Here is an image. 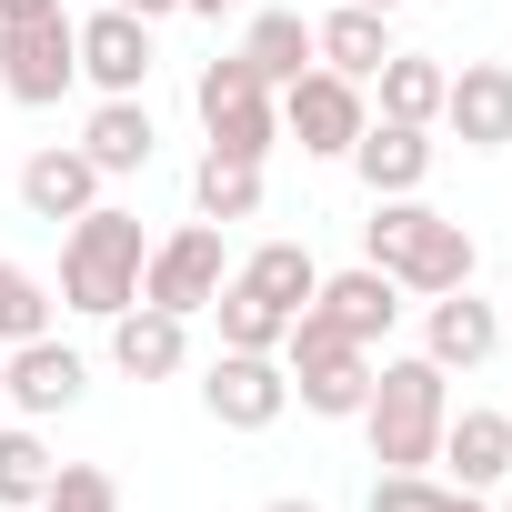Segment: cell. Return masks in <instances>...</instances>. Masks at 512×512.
I'll use <instances>...</instances> for the list:
<instances>
[{
	"mask_svg": "<svg viewBox=\"0 0 512 512\" xmlns=\"http://www.w3.org/2000/svg\"><path fill=\"white\" fill-rule=\"evenodd\" d=\"M211 322H221V352H282V332H292L262 292H241V282L211 292Z\"/></svg>",
	"mask_w": 512,
	"mask_h": 512,
	"instance_id": "obj_26",
	"label": "cell"
},
{
	"mask_svg": "<svg viewBox=\"0 0 512 512\" xmlns=\"http://www.w3.org/2000/svg\"><path fill=\"white\" fill-rule=\"evenodd\" d=\"M51 282L31 272V262H11V251H0V352H11V342H31V332H51Z\"/></svg>",
	"mask_w": 512,
	"mask_h": 512,
	"instance_id": "obj_27",
	"label": "cell"
},
{
	"mask_svg": "<svg viewBox=\"0 0 512 512\" xmlns=\"http://www.w3.org/2000/svg\"><path fill=\"white\" fill-rule=\"evenodd\" d=\"M191 211L201 221H251L262 211V161H231V151H201V171H191Z\"/></svg>",
	"mask_w": 512,
	"mask_h": 512,
	"instance_id": "obj_24",
	"label": "cell"
},
{
	"mask_svg": "<svg viewBox=\"0 0 512 512\" xmlns=\"http://www.w3.org/2000/svg\"><path fill=\"white\" fill-rule=\"evenodd\" d=\"M342 161L362 171V191H372V201H392V191H422V181H432V131H412V121H382V111H372V121H362V141H352Z\"/></svg>",
	"mask_w": 512,
	"mask_h": 512,
	"instance_id": "obj_16",
	"label": "cell"
},
{
	"mask_svg": "<svg viewBox=\"0 0 512 512\" xmlns=\"http://www.w3.org/2000/svg\"><path fill=\"white\" fill-rule=\"evenodd\" d=\"M51 442H41V422H11L0 432V512H31L41 492H51Z\"/></svg>",
	"mask_w": 512,
	"mask_h": 512,
	"instance_id": "obj_25",
	"label": "cell"
},
{
	"mask_svg": "<svg viewBox=\"0 0 512 512\" xmlns=\"http://www.w3.org/2000/svg\"><path fill=\"white\" fill-rule=\"evenodd\" d=\"M362 442H372V462L382 472H432V452H442V422H452V372L442 362H422V352H402V362H372V392H362Z\"/></svg>",
	"mask_w": 512,
	"mask_h": 512,
	"instance_id": "obj_2",
	"label": "cell"
},
{
	"mask_svg": "<svg viewBox=\"0 0 512 512\" xmlns=\"http://www.w3.org/2000/svg\"><path fill=\"white\" fill-rule=\"evenodd\" d=\"M372 91H382V121H412V131H432V121H442V91H452V71H442L432 51H392V61L372 71Z\"/></svg>",
	"mask_w": 512,
	"mask_h": 512,
	"instance_id": "obj_22",
	"label": "cell"
},
{
	"mask_svg": "<svg viewBox=\"0 0 512 512\" xmlns=\"http://www.w3.org/2000/svg\"><path fill=\"white\" fill-rule=\"evenodd\" d=\"M502 342H512V302H502Z\"/></svg>",
	"mask_w": 512,
	"mask_h": 512,
	"instance_id": "obj_35",
	"label": "cell"
},
{
	"mask_svg": "<svg viewBox=\"0 0 512 512\" xmlns=\"http://www.w3.org/2000/svg\"><path fill=\"white\" fill-rule=\"evenodd\" d=\"M121 11H131V21H171V11H181V0H121Z\"/></svg>",
	"mask_w": 512,
	"mask_h": 512,
	"instance_id": "obj_31",
	"label": "cell"
},
{
	"mask_svg": "<svg viewBox=\"0 0 512 512\" xmlns=\"http://www.w3.org/2000/svg\"><path fill=\"white\" fill-rule=\"evenodd\" d=\"M362 262L392 272L412 302H432V292H462V282H472L482 241H472L452 211H432L422 191H392V201H372V221H362Z\"/></svg>",
	"mask_w": 512,
	"mask_h": 512,
	"instance_id": "obj_1",
	"label": "cell"
},
{
	"mask_svg": "<svg viewBox=\"0 0 512 512\" xmlns=\"http://www.w3.org/2000/svg\"><path fill=\"white\" fill-rule=\"evenodd\" d=\"M492 352H502V302H472V282L422 302V362H442V372H482Z\"/></svg>",
	"mask_w": 512,
	"mask_h": 512,
	"instance_id": "obj_12",
	"label": "cell"
},
{
	"mask_svg": "<svg viewBox=\"0 0 512 512\" xmlns=\"http://www.w3.org/2000/svg\"><path fill=\"white\" fill-rule=\"evenodd\" d=\"M372 512H492V492H462L432 472H372Z\"/></svg>",
	"mask_w": 512,
	"mask_h": 512,
	"instance_id": "obj_28",
	"label": "cell"
},
{
	"mask_svg": "<svg viewBox=\"0 0 512 512\" xmlns=\"http://www.w3.org/2000/svg\"><path fill=\"white\" fill-rule=\"evenodd\" d=\"M262 512H322V502H302V492H282V502H262Z\"/></svg>",
	"mask_w": 512,
	"mask_h": 512,
	"instance_id": "obj_33",
	"label": "cell"
},
{
	"mask_svg": "<svg viewBox=\"0 0 512 512\" xmlns=\"http://www.w3.org/2000/svg\"><path fill=\"white\" fill-rule=\"evenodd\" d=\"M272 101H282V131H292V141H302L312 161H342V151L362 141V121H372L362 81H342V71H322V61H312L302 81H282Z\"/></svg>",
	"mask_w": 512,
	"mask_h": 512,
	"instance_id": "obj_8",
	"label": "cell"
},
{
	"mask_svg": "<svg viewBox=\"0 0 512 512\" xmlns=\"http://www.w3.org/2000/svg\"><path fill=\"white\" fill-rule=\"evenodd\" d=\"M91 201H101V171H91V151H81V141H51V151H31V161H21V211H31V221H51V231H61V221H81Z\"/></svg>",
	"mask_w": 512,
	"mask_h": 512,
	"instance_id": "obj_17",
	"label": "cell"
},
{
	"mask_svg": "<svg viewBox=\"0 0 512 512\" xmlns=\"http://www.w3.org/2000/svg\"><path fill=\"white\" fill-rule=\"evenodd\" d=\"M0 362H11V352H0Z\"/></svg>",
	"mask_w": 512,
	"mask_h": 512,
	"instance_id": "obj_36",
	"label": "cell"
},
{
	"mask_svg": "<svg viewBox=\"0 0 512 512\" xmlns=\"http://www.w3.org/2000/svg\"><path fill=\"white\" fill-rule=\"evenodd\" d=\"M111 362H121L131 382H171V372L191 362V322H181V312L131 302V312H111Z\"/></svg>",
	"mask_w": 512,
	"mask_h": 512,
	"instance_id": "obj_18",
	"label": "cell"
},
{
	"mask_svg": "<svg viewBox=\"0 0 512 512\" xmlns=\"http://www.w3.org/2000/svg\"><path fill=\"white\" fill-rule=\"evenodd\" d=\"M71 81H81V41H71V11H41V21H0V91H11L21 111H51Z\"/></svg>",
	"mask_w": 512,
	"mask_h": 512,
	"instance_id": "obj_7",
	"label": "cell"
},
{
	"mask_svg": "<svg viewBox=\"0 0 512 512\" xmlns=\"http://www.w3.org/2000/svg\"><path fill=\"white\" fill-rule=\"evenodd\" d=\"M312 312H322L332 332H352L362 352H382V342H392V322H402V282H392V272H372V262H352V272H322Z\"/></svg>",
	"mask_w": 512,
	"mask_h": 512,
	"instance_id": "obj_14",
	"label": "cell"
},
{
	"mask_svg": "<svg viewBox=\"0 0 512 512\" xmlns=\"http://www.w3.org/2000/svg\"><path fill=\"white\" fill-rule=\"evenodd\" d=\"M241 61L262 71L272 91H282V81H302V71H312V21H302V11H262V0H251V31H241Z\"/></svg>",
	"mask_w": 512,
	"mask_h": 512,
	"instance_id": "obj_23",
	"label": "cell"
},
{
	"mask_svg": "<svg viewBox=\"0 0 512 512\" xmlns=\"http://www.w3.org/2000/svg\"><path fill=\"white\" fill-rule=\"evenodd\" d=\"M502 512H512V502H502Z\"/></svg>",
	"mask_w": 512,
	"mask_h": 512,
	"instance_id": "obj_37",
	"label": "cell"
},
{
	"mask_svg": "<svg viewBox=\"0 0 512 512\" xmlns=\"http://www.w3.org/2000/svg\"><path fill=\"white\" fill-rule=\"evenodd\" d=\"M181 11H201V21H221V11H251V0H181Z\"/></svg>",
	"mask_w": 512,
	"mask_h": 512,
	"instance_id": "obj_32",
	"label": "cell"
},
{
	"mask_svg": "<svg viewBox=\"0 0 512 512\" xmlns=\"http://www.w3.org/2000/svg\"><path fill=\"white\" fill-rule=\"evenodd\" d=\"M282 372H292V402L322 412V422H352L362 392H372V352H362L352 332H332L322 312H292V332H282Z\"/></svg>",
	"mask_w": 512,
	"mask_h": 512,
	"instance_id": "obj_4",
	"label": "cell"
},
{
	"mask_svg": "<svg viewBox=\"0 0 512 512\" xmlns=\"http://www.w3.org/2000/svg\"><path fill=\"white\" fill-rule=\"evenodd\" d=\"M41 11H61V0H0V21H41Z\"/></svg>",
	"mask_w": 512,
	"mask_h": 512,
	"instance_id": "obj_30",
	"label": "cell"
},
{
	"mask_svg": "<svg viewBox=\"0 0 512 512\" xmlns=\"http://www.w3.org/2000/svg\"><path fill=\"white\" fill-rule=\"evenodd\" d=\"M241 292H262L282 322L292 312H312V292H322V262H312V241H262V251H251V262L231 272Z\"/></svg>",
	"mask_w": 512,
	"mask_h": 512,
	"instance_id": "obj_21",
	"label": "cell"
},
{
	"mask_svg": "<svg viewBox=\"0 0 512 512\" xmlns=\"http://www.w3.org/2000/svg\"><path fill=\"white\" fill-rule=\"evenodd\" d=\"M442 131L462 151H502L512 141V61H462L442 91Z\"/></svg>",
	"mask_w": 512,
	"mask_h": 512,
	"instance_id": "obj_15",
	"label": "cell"
},
{
	"mask_svg": "<svg viewBox=\"0 0 512 512\" xmlns=\"http://www.w3.org/2000/svg\"><path fill=\"white\" fill-rule=\"evenodd\" d=\"M71 41H81V81H91L101 101H131V91L151 81V21H131L121 0H101L91 21H71Z\"/></svg>",
	"mask_w": 512,
	"mask_h": 512,
	"instance_id": "obj_11",
	"label": "cell"
},
{
	"mask_svg": "<svg viewBox=\"0 0 512 512\" xmlns=\"http://www.w3.org/2000/svg\"><path fill=\"white\" fill-rule=\"evenodd\" d=\"M221 282H231V251H221V221H201V211H191L181 231H161L151 262H141V302H151V312H181V322L211 312Z\"/></svg>",
	"mask_w": 512,
	"mask_h": 512,
	"instance_id": "obj_6",
	"label": "cell"
},
{
	"mask_svg": "<svg viewBox=\"0 0 512 512\" xmlns=\"http://www.w3.org/2000/svg\"><path fill=\"white\" fill-rule=\"evenodd\" d=\"M432 462H442V482H462V492H502V482H512V412H502V402L452 412Z\"/></svg>",
	"mask_w": 512,
	"mask_h": 512,
	"instance_id": "obj_13",
	"label": "cell"
},
{
	"mask_svg": "<svg viewBox=\"0 0 512 512\" xmlns=\"http://www.w3.org/2000/svg\"><path fill=\"white\" fill-rule=\"evenodd\" d=\"M31 512H121V482H111L101 462H61V472H51V492H41Z\"/></svg>",
	"mask_w": 512,
	"mask_h": 512,
	"instance_id": "obj_29",
	"label": "cell"
},
{
	"mask_svg": "<svg viewBox=\"0 0 512 512\" xmlns=\"http://www.w3.org/2000/svg\"><path fill=\"white\" fill-rule=\"evenodd\" d=\"M151 141H161V131H151V101H141V91H131V101H101V111L81 121V151H91V171H101V181L151 171Z\"/></svg>",
	"mask_w": 512,
	"mask_h": 512,
	"instance_id": "obj_20",
	"label": "cell"
},
{
	"mask_svg": "<svg viewBox=\"0 0 512 512\" xmlns=\"http://www.w3.org/2000/svg\"><path fill=\"white\" fill-rule=\"evenodd\" d=\"M201 412H211L221 432H272V422L292 412V372H282V352H211V372H201Z\"/></svg>",
	"mask_w": 512,
	"mask_h": 512,
	"instance_id": "obj_9",
	"label": "cell"
},
{
	"mask_svg": "<svg viewBox=\"0 0 512 512\" xmlns=\"http://www.w3.org/2000/svg\"><path fill=\"white\" fill-rule=\"evenodd\" d=\"M81 392H91V362L61 332H31V342H11V362H0V402H21V422H51Z\"/></svg>",
	"mask_w": 512,
	"mask_h": 512,
	"instance_id": "obj_10",
	"label": "cell"
},
{
	"mask_svg": "<svg viewBox=\"0 0 512 512\" xmlns=\"http://www.w3.org/2000/svg\"><path fill=\"white\" fill-rule=\"evenodd\" d=\"M362 11H402V0H362Z\"/></svg>",
	"mask_w": 512,
	"mask_h": 512,
	"instance_id": "obj_34",
	"label": "cell"
},
{
	"mask_svg": "<svg viewBox=\"0 0 512 512\" xmlns=\"http://www.w3.org/2000/svg\"><path fill=\"white\" fill-rule=\"evenodd\" d=\"M141 262H151L141 211L91 201L81 221H61V312H91V322L131 312V302H141Z\"/></svg>",
	"mask_w": 512,
	"mask_h": 512,
	"instance_id": "obj_3",
	"label": "cell"
},
{
	"mask_svg": "<svg viewBox=\"0 0 512 512\" xmlns=\"http://www.w3.org/2000/svg\"><path fill=\"white\" fill-rule=\"evenodd\" d=\"M191 111H201L211 151H231V161H272V141H282V101H272V81L251 71L241 51L201 61V81H191Z\"/></svg>",
	"mask_w": 512,
	"mask_h": 512,
	"instance_id": "obj_5",
	"label": "cell"
},
{
	"mask_svg": "<svg viewBox=\"0 0 512 512\" xmlns=\"http://www.w3.org/2000/svg\"><path fill=\"white\" fill-rule=\"evenodd\" d=\"M382 21H392V11H362V0L322 11V21H312V61L342 71V81H372V71L392 61V31H382Z\"/></svg>",
	"mask_w": 512,
	"mask_h": 512,
	"instance_id": "obj_19",
	"label": "cell"
}]
</instances>
